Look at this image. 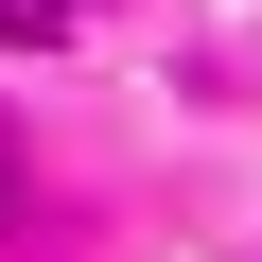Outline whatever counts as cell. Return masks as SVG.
Segmentation results:
<instances>
[{"label": "cell", "instance_id": "6da1fadb", "mask_svg": "<svg viewBox=\"0 0 262 262\" xmlns=\"http://www.w3.org/2000/svg\"><path fill=\"white\" fill-rule=\"evenodd\" d=\"M0 35H70V0H0Z\"/></svg>", "mask_w": 262, "mask_h": 262}, {"label": "cell", "instance_id": "7a4b0ae2", "mask_svg": "<svg viewBox=\"0 0 262 262\" xmlns=\"http://www.w3.org/2000/svg\"><path fill=\"white\" fill-rule=\"evenodd\" d=\"M0 175H18V158H0Z\"/></svg>", "mask_w": 262, "mask_h": 262}]
</instances>
